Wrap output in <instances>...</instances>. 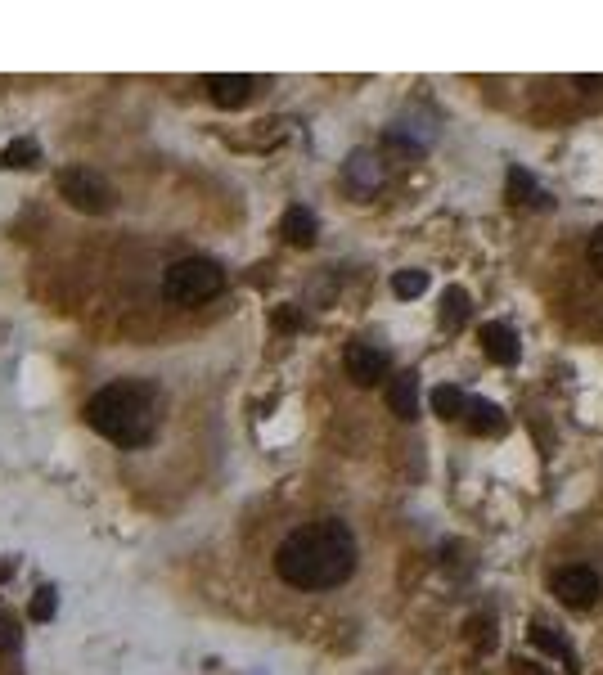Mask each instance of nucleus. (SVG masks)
I'll return each instance as SVG.
<instances>
[{
	"mask_svg": "<svg viewBox=\"0 0 603 675\" xmlns=\"http://www.w3.org/2000/svg\"><path fill=\"white\" fill-rule=\"evenodd\" d=\"M275 572L293 590H333V585H342L356 572V536L338 518L297 527L279 540Z\"/></svg>",
	"mask_w": 603,
	"mask_h": 675,
	"instance_id": "nucleus-1",
	"label": "nucleus"
},
{
	"mask_svg": "<svg viewBox=\"0 0 603 675\" xmlns=\"http://www.w3.org/2000/svg\"><path fill=\"white\" fill-rule=\"evenodd\" d=\"M158 396H153L149 383H135V378H122V383L99 387L86 401V423L113 446H144L158 428V414H153Z\"/></svg>",
	"mask_w": 603,
	"mask_h": 675,
	"instance_id": "nucleus-2",
	"label": "nucleus"
},
{
	"mask_svg": "<svg viewBox=\"0 0 603 675\" xmlns=\"http://www.w3.org/2000/svg\"><path fill=\"white\" fill-rule=\"evenodd\" d=\"M221 288H225V266L212 257H180V261H171L167 275H162V297L176 306L212 302Z\"/></svg>",
	"mask_w": 603,
	"mask_h": 675,
	"instance_id": "nucleus-3",
	"label": "nucleus"
},
{
	"mask_svg": "<svg viewBox=\"0 0 603 675\" xmlns=\"http://www.w3.org/2000/svg\"><path fill=\"white\" fill-rule=\"evenodd\" d=\"M59 198L68 207H77V212H108L113 207V189H108V180L99 176L95 167H63L59 171Z\"/></svg>",
	"mask_w": 603,
	"mask_h": 675,
	"instance_id": "nucleus-4",
	"label": "nucleus"
},
{
	"mask_svg": "<svg viewBox=\"0 0 603 675\" xmlns=\"http://www.w3.org/2000/svg\"><path fill=\"white\" fill-rule=\"evenodd\" d=\"M554 599L563 603V608H594L603 594V581L599 572H590V567H563V572H554Z\"/></svg>",
	"mask_w": 603,
	"mask_h": 675,
	"instance_id": "nucleus-5",
	"label": "nucleus"
},
{
	"mask_svg": "<svg viewBox=\"0 0 603 675\" xmlns=\"http://www.w3.org/2000/svg\"><path fill=\"white\" fill-rule=\"evenodd\" d=\"M342 365H347V378L356 387H374L387 378V365H392V360H387V351L374 347V342H351Z\"/></svg>",
	"mask_w": 603,
	"mask_h": 675,
	"instance_id": "nucleus-6",
	"label": "nucleus"
},
{
	"mask_svg": "<svg viewBox=\"0 0 603 675\" xmlns=\"http://www.w3.org/2000/svg\"><path fill=\"white\" fill-rule=\"evenodd\" d=\"M342 180H347V189L356 198L378 194V189H383V158H378V153H369V149H356L347 158V167H342Z\"/></svg>",
	"mask_w": 603,
	"mask_h": 675,
	"instance_id": "nucleus-7",
	"label": "nucleus"
},
{
	"mask_svg": "<svg viewBox=\"0 0 603 675\" xmlns=\"http://www.w3.org/2000/svg\"><path fill=\"white\" fill-rule=\"evenodd\" d=\"M203 86L216 108H243L252 99V90H257V81L243 77V72H212Z\"/></svg>",
	"mask_w": 603,
	"mask_h": 675,
	"instance_id": "nucleus-8",
	"label": "nucleus"
},
{
	"mask_svg": "<svg viewBox=\"0 0 603 675\" xmlns=\"http://www.w3.org/2000/svg\"><path fill=\"white\" fill-rule=\"evenodd\" d=\"M387 405H392L396 419H419V374H396L387 378Z\"/></svg>",
	"mask_w": 603,
	"mask_h": 675,
	"instance_id": "nucleus-9",
	"label": "nucleus"
},
{
	"mask_svg": "<svg viewBox=\"0 0 603 675\" xmlns=\"http://www.w3.org/2000/svg\"><path fill=\"white\" fill-rule=\"evenodd\" d=\"M482 351L491 365H513L518 360V333L509 329V324H482Z\"/></svg>",
	"mask_w": 603,
	"mask_h": 675,
	"instance_id": "nucleus-10",
	"label": "nucleus"
},
{
	"mask_svg": "<svg viewBox=\"0 0 603 675\" xmlns=\"http://www.w3.org/2000/svg\"><path fill=\"white\" fill-rule=\"evenodd\" d=\"M279 234H284V243H293V248H311L315 234H320V221H315L311 207H288L284 221H279Z\"/></svg>",
	"mask_w": 603,
	"mask_h": 675,
	"instance_id": "nucleus-11",
	"label": "nucleus"
},
{
	"mask_svg": "<svg viewBox=\"0 0 603 675\" xmlns=\"http://www.w3.org/2000/svg\"><path fill=\"white\" fill-rule=\"evenodd\" d=\"M464 423H468V432H477V437H500L509 419H504V410L495 401H482V396H477V401H468Z\"/></svg>",
	"mask_w": 603,
	"mask_h": 675,
	"instance_id": "nucleus-12",
	"label": "nucleus"
},
{
	"mask_svg": "<svg viewBox=\"0 0 603 675\" xmlns=\"http://www.w3.org/2000/svg\"><path fill=\"white\" fill-rule=\"evenodd\" d=\"M531 644H540L545 648V653H554L558 662L567 666V671H581V662H576V653H572V644H567L563 635H554V626H545V621H536V626H531Z\"/></svg>",
	"mask_w": 603,
	"mask_h": 675,
	"instance_id": "nucleus-13",
	"label": "nucleus"
},
{
	"mask_svg": "<svg viewBox=\"0 0 603 675\" xmlns=\"http://www.w3.org/2000/svg\"><path fill=\"white\" fill-rule=\"evenodd\" d=\"M509 203H518V207H527V203H531V207H545L549 198H545V189H540L536 180L527 176V171L513 167V171H509Z\"/></svg>",
	"mask_w": 603,
	"mask_h": 675,
	"instance_id": "nucleus-14",
	"label": "nucleus"
},
{
	"mask_svg": "<svg viewBox=\"0 0 603 675\" xmlns=\"http://www.w3.org/2000/svg\"><path fill=\"white\" fill-rule=\"evenodd\" d=\"M468 311H473L468 293L450 284L446 293H441V329H459V324H468Z\"/></svg>",
	"mask_w": 603,
	"mask_h": 675,
	"instance_id": "nucleus-15",
	"label": "nucleus"
},
{
	"mask_svg": "<svg viewBox=\"0 0 603 675\" xmlns=\"http://www.w3.org/2000/svg\"><path fill=\"white\" fill-rule=\"evenodd\" d=\"M432 414H441V419H464V414H468V396L459 392V387H450V383L432 387Z\"/></svg>",
	"mask_w": 603,
	"mask_h": 675,
	"instance_id": "nucleus-16",
	"label": "nucleus"
},
{
	"mask_svg": "<svg viewBox=\"0 0 603 675\" xmlns=\"http://www.w3.org/2000/svg\"><path fill=\"white\" fill-rule=\"evenodd\" d=\"M41 162V144L36 140H9L5 144V153H0V167H9V171H27V167H36Z\"/></svg>",
	"mask_w": 603,
	"mask_h": 675,
	"instance_id": "nucleus-17",
	"label": "nucleus"
},
{
	"mask_svg": "<svg viewBox=\"0 0 603 675\" xmlns=\"http://www.w3.org/2000/svg\"><path fill=\"white\" fill-rule=\"evenodd\" d=\"M392 293L401 297V302L423 297V293H428V270H396V275H392Z\"/></svg>",
	"mask_w": 603,
	"mask_h": 675,
	"instance_id": "nucleus-18",
	"label": "nucleus"
},
{
	"mask_svg": "<svg viewBox=\"0 0 603 675\" xmlns=\"http://www.w3.org/2000/svg\"><path fill=\"white\" fill-rule=\"evenodd\" d=\"M54 612H59V590H54V585H36L32 603H27V617H32V621H50Z\"/></svg>",
	"mask_w": 603,
	"mask_h": 675,
	"instance_id": "nucleus-19",
	"label": "nucleus"
},
{
	"mask_svg": "<svg viewBox=\"0 0 603 675\" xmlns=\"http://www.w3.org/2000/svg\"><path fill=\"white\" fill-rule=\"evenodd\" d=\"M585 261H590V270L603 279V225L590 234V243H585Z\"/></svg>",
	"mask_w": 603,
	"mask_h": 675,
	"instance_id": "nucleus-20",
	"label": "nucleus"
},
{
	"mask_svg": "<svg viewBox=\"0 0 603 675\" xmlns=\"http://www.w3.org/2000/svg\"><path fill=\"white\" fill-rule=\"evenodd\" d=\"M18 639H23V635H18V621L9 617L5 608H0V653H9V648H18Z\"/></svg>",
	"mask_w": 603,
	"mask_h": 675,
	"instance_id": "nucleus-21",
	"label": "nucleus"
},
{
	"mask_svg": "<svg viewBox=\"0 0 603 675\" xmlns=\"http://www.w3.org/2000/svg\"><path fill=\"white\" fill-rule=\"evenodd\" d=\"M275 329H302V311H297V306H279V311H275Z\"/></svg>",
	"mask_w": 603,
	"mask_h": 675,
	"instance_id": "nucleus-22",
	"label": "nucleus"
},
{
	"mask_svg": "<svg viewBox=\"0 0 603 675\" xmlns=\"http://www.w3.org/2000/svg\"><path fill=\"white\" fill-rule=\"evenodd\" d=\"M513 666H518V675H549L540 662H522V657H518V662H513Z\"/></svg>",
	"mask_w": 603,
	"mask_h": 675,
	"instance_id": "nucleus-23",
	"label": "nucleus"
},
{
	"mask_svg": "<svg viewBox=\"0 0 603 675\" xmlns=\"http://www.w3.org/2000/svg\"><path fill=\"white\" fill-rule=\"evenodd\" d=\"M14 572H18V558H0V581H9Z\"/></svg>",
	"mask_w": 603,
	"mask_h": 675,
	"instance_id": "nucleus-24",
	"label": "nucleus"
}]
</instances>
